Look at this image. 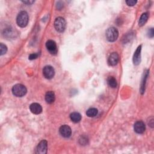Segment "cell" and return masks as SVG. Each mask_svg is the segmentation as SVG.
<instances>
[{
    "instance_id": "obj_9",
    "label": "cell",
    "mask_w": 154,
    "mask_h": 154,
    "mask_svg": "<svg viewBox=\"0 0 154 154\" xmlns=\"http://www.w3.org/2000/svg\"><path fill=\"white\" fill-rule=\"evenodd\" d=\"M134 129L135 133L137 134H143L145 131L146 127L144 122L142 121H137L134 124Z\"/></svg>"
},
{
    "instance_id": "obj_23",
    "label": "cell",
    "mask_w": 154,
    "mask_h": 154,
    "mask_svg": "<svg viewBox=\"0 0 154 154\" xmlns=\"http://www.w3.org/2000/svg\"><path fill=\"white\" fill-rule=\"evenodd\" d=\"M63 4L62 2L59 1V2L57 3V9L60 10V9H62L63 8Z\"/></svg>"
},
{
    "instance_id": "obj_20",
    "label": "cell",
    "mask_w": 154,
    "mask_h": 154,
    "mask_svg": "<svg viewBox=\"0 0 154 154\" xmlns=\"http://www.w3.org/2000/svg\"><path fill=\"white\" fill-rule=\"evenodd\" d=\"M137 3V1H134V0H128V1H126V4L128 5V6H134Z\"/></svg>"
},
{
    "instance_id": "obj_3",
    "label": "cell",
    "mask_w": 154,
    "mask_h": 154,
    "mask_svg": "<svg viewBox=\"0 0 154 154\" xmlns=\"http://www.w3.org/2000/svg\"><path fill=\"white\" fill-rule=\"evenodd\" d=\"M27 90L26 87L20 84L15 85L12 88V93L16 97H22L25 95Z\"/></svg>"
},
{
    "instance_id": "obj_25",
    "label": "cell",
    "mask_w": 154,
    "mask_h": 154,
    "mask_svg": "<svg viewBox=\"0 0 154 154\" xmlns=\"http://www.w3.org/2000/svg\"><path fill=\"white\" fill-rule=\"evenodd\" d=\"M22 2L27 5H31L33 3H34V1H23Z\"/></svg>"
},
{
    "instance_id": "obj_15",
    "label": "cell",
    "mask_w": 154,
    "mask_h": 154,
    "mask_svg": "<svg viewBox=\"0 0 154 154\" xmlns=\"http://www.w3.org/2000/svg\"><path fill=\"white\" fill-rule=\"evenodd\" d=\"M70 120L72 121L74 123H78L81 120V116L77 112H74L72 113H71L70 115Z\"/></svg>"
},
{
    "instance_id": "obj_14",
    "label": "cell",
    "mask_w": 154,
    "mask_h": 154,
    "mask_svg": "<svg viewBox=\"0 0 154 154\" xmlns=\"http://www.w3.org/2000/svg\"><path fill=\"white\" fill-rule=\"evenodd\" d=\"M148 75H149V70H147L146 72L144 73V76H143V78H142V82L141 83V87H140V92L141 94H143L145 91L146 82Z\"/></svg>"
},
{
    "instance_id": "obj_21",
    "label": "cell",
    "mask_w": 154,
    "mask_h": 154,
    "mask_svg": "<svg viewBox=\"0 0 154 154\" xmlns=\"http://www.w3.org/2000/svg\"><path fill=\"white\" fill-rule=\"evenodd\" d=\"M154 35V30L153 28H150L149 30L147 31V36L150 37V38H152Z\"/></svg>"
},
{
    "instance_id": "obj_19",
    "label": "cell",
    "mask_w": 154,
    "mask_h": 154,
    "mask_svg": "<svg viewBox=\"0 0 154 154\" xmlns=\"http://www.w3.org/2000/svg\"><path fill=\"white\" fill-rule=\"evenodd\" d=\"M7 51V48L5 45L3 43L0 44V52H1V56H3Z\"/></svg>"
},
{
    "instance_id": "obj_13",
    "label": "cell",
    "mask_w": 154,
    "mask_h": 154,
    "mask_svg": "<svg viewBox=\"0 0 154 154\" xmlns=\"http://www.w3.org/2000/svg\"><path fill=\"white\" fill-rule=\"evenodd\" d=\"M56 99L55 94L52 91H49L45 94V100L48 104H52Z\"/></svg>"
},
{
    "instance_id": "obj_26",
    "label": "cell",
    "mask_w": 154,
    "mask_h": 154,
    "mask_svg": "<svg viewBox=\"0 0 154 154\" xmlns=\"http://www.w3.org/2000/svg\"><path fill=\"white\" fill-rule=\"evenodd\" d=\"M148 124H149V126H151L152 128L153 127V118L151 117V120L149 121V122H148Z\"/></svg>"
},
{
    "instance_id": "obj_4",
    "label": "cell",
    "mask_w": 154,
    "mask_h": 154,
    "mask_svg": "<svg viewBox=\"0 0 154 154\" xmlns=\"http://www.w3.org/2000/svg\"><path fill=\"white\" fill-rule=\"evenodd\" d=\"M66 27V22L62 17H58L54 21V27L59 33L63 32Z\"/></svg>"
},
{
    "instance_id": "obj_12",
    "label": "cell",
    "mask_w": 154,
    "mask_h": 154,
    "mask_svg": "<svg viewBox=\"0 0 154 154\" xmlns=\"http://www.w3.org/2000/svg\"><path fill=\"white\" fill-rule=\"evenodd\" d=\"M29 110H30L32 113L34 114H39L42 111V108L38 103H33L29 106Z\"/></svg>"
},
{
    "instance_id": "obj_6",
    "label": "cell",
    "mask_w": 154,
    "mask_h": 154,
    "mask_svg": "<svg viewBox=\"0 0 154 154\" xmlns=\"http://www.w3.org/2000/svg\"><path fill=\"white\" fill-rule=\"evenodd\" d=\"M55 74L54 68L51 66H46L43 69V75L46 79H52Z\"/></svg>"
},
{
    "instance_id": "obj_17",
    "label": "cell",
    "mask_w": 154,
    "mask_h": 154,
    "mask_svg": "<svg viewBox=\"0 0 154 154\" xmlns=\"http://www.w3.org/2000/svg\"><path fill=\"white\" fill-rule=\"evenodd\" d=\"M98 111L95 108H90L86 111V114L88 117H95L98 114Z\"/></svg>"
},
{
    "instance_id": "obj_8",
    "label": "cell",
    "mask_w": 154,
    "mask_h": 154,
    "mask_svg": "<svg viewBox=\"0 0 154 154\" xmlns=\"http://www.w3.org/2000/svg\"><path fill=\"white\" fill-rule=\"evenodd\" d=\"M59 131L62 137L64 138H69L72 134V130L70 127L67 125H62L59 129Z\"/></svg>"
},
{
    "instance_id": "obj_22",
    "label": "cell",
    "mask_w": 154,
    "mask_h": 154,
    "mask_svg": "<svg viewBox=\"0 0 154 154\" xmlns=\"http://www.w3.org/2000/svg\"><path fill=\"white\" fill-rule=\"evenodd\" d=\"M39 56V54H37V53H34V54H31L28 57V58H29V60H34V59L35 58H37Z\"/></svg>"
},
{
    "instance_id": "obj_1",
    "label": "cell",
    "mask_w": 154,
    "mask_h": 154,
    "mask_svg": "<svg viewBox=\"0 0 154 154\" xmlns=\"http://www.w3.org/2000/svg\"><path fill=\"white\" fill-rule=\"evenodd\" d=\"M28 21H29V17H28V13L25 11H21L17 16V19H16L17 24L20 27H22V28L25 27L28 24Z\"/></svg>"
},
{
    "instance_id": "obj_24",
    "label": "cell",
    "mask_w": 154,
    "mask_h": 154,
    "mask_svg": "<svg viewBox=\"0 0 154 154\" xmlns=\"http://www.w3.org/2000/svg\"><path fill=\"white\" fill-rule=\"evenodd\" d=\"M80 143L81 144H84V142L85 141L86 143H87V139L86 137H81V139L80 140Z\"/></svg>"
},
{
    "instance_id": "obj_2",
    "label": "cell",
    "mask_w": 154,
    "mask_h": 154,
    "mask_svg": "<svg viewBox=\"0 0 154 154\" xmlns=\"http://www.w3.org/2000/svg\"><path fill=\"white\" fill-rule=\"evenodd\" d=\"M106 38L110 42H113L117 39L119 36V32L114 27H111L107 29L106 31Z\"/></svg>"
},
{
    "instance_id": "obj_7",
    "label": "cell",
    "mask_w": 154,
    "mask_h": 154,
    "mask_svg": "<svg viewBox=\"0 0 154 154\" xmlns=\"http://www.w3.org/2000/svg\"><path fill=\"white\" fill-rule=\"evenodd\" d=\"M48 143L45 140L41 141L36 148V153L39 154H45L47 153Z\"/></svg>"
},
{
    "instance_id": "obj_10",
    "label": "cell",
    "mask_w": 154,
    "mask_h": 154,
    "mask_svg": "<svg viewBox=\"0 0 154 154\" xmlns=\"http://www.w3.org/2000/svg\"><path fill=\"white\" fill-rule=\"evenodd\" d=\"M119 60V56L117 52H112L108 57V63L110 66H114L118 63Z\"/></svg>"
},
{
    "instance_id": "obj_16",
    "label": "cell",
    "mask_w": 154,
    "mask_h": 154,
    "mask_svg": "<svg viewBox=\"0 0 154 154\" xmlns=\"http://www.w3.org/2000/svg\"><path fill=\"white\" fill-rule=\"evenodd\" d=\"M148 17H149V15H148L147 13H144L142 14L139 22V26L140 27L143 26L146 23V22H147Z\"/></svg>"
},
{
    "instance_id": "obj_5",
    "label": "cell",
    "mask_w": 154,
    "mask_h": 154,
    "mask_svg": "<svg viewBox=\"0 0 154 154\" xmlns=\"http://www.w3.org/2000/svg\"><path fill=\"white\" fill-rule=\"evenodd\" d=\"M46 47L50 53L52 55H56L58 52L56 42L54 40H49L46 43Z\"/></svg>"
},
{
    "instance_id": "obj_18",
    "label": "cell",
    "mask_w": 154,
    "mask_h": 154,
    "mask_svg": "<svg viewBox=\"0 0 154 154\" xmlns=\"http://www.w3.org/2000/svg\"><path fill=\"white\" fill-rule=\"evenodd\" d=\"M108 84L111 88H116L117 86V82L114 76H109L107 80Z\"/></svg>"
},
{
    "instance_id": "obj_11",
    "label": "cell",
    "mask_w": 154,
    "mask_h": 154,
    "mask_svg": "<svg viewBox=\"0 0 154 154\" xmlns=\"http://www.w3.org/2000/svg\"><path fill=\"white\" fill-rule=\"evenodd\" d=\"M141 45L139 46L135 51L133 56V63L136 66L139 65L141 62Z\"/></svg>"
}]
</instances>
